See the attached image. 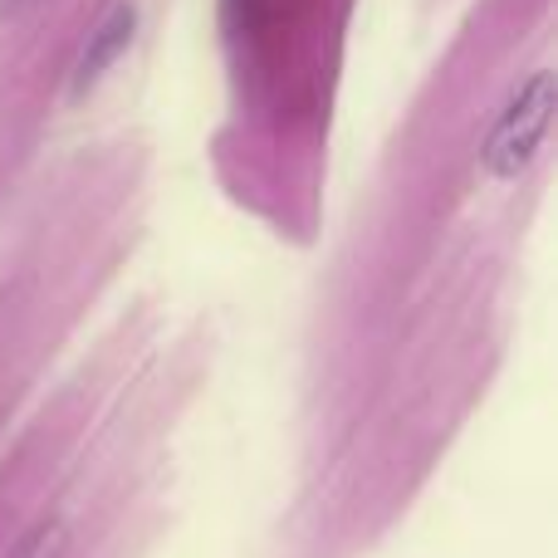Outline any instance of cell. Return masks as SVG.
<instances>
[{"label": "cell", "mask_w": 558, "mask_h": 558, "mask_svg": "<svg viewBox=\"0 0 558 558\" xmlns=\"http://www.w3.org/2000/svg\"><path fill=\"white\" fill-rule=\"evenodd\" d=\"M549 113H554V78L549 69H534L510 94L505 113L495 118L490 137H485V153H481L485 177L514 182L520 172H530L534 157L544 153V137H549Z\"/></svg>", "instance_id": "1"}, {"label": "cell", "mask_w": 558, "mask_h": 558, "mask_svg": "<svg viewBox=\"0 0 558 558\" xmlns=\"http://www.w3.org/2000/svg\"><path fill=\"white\" fill-rule=\"evenodd\" d=\"M69 544H74V530H69L59 514H45V520L29 524L0 558H69Z\"/></svg>", "instance_id": "3"}, {"label": "cell", "mask_w": 558, "mask_h": 558, "mask_svg": "<svg viewBox=\"0 0 558 558\" xmlns=\"http://www.w3.org/2000/svg\"><path fill=\"white\" fill-rule=\"evenodd\" d=\"M35 5H45V0H0V10H35Z\"/></svg>", "instance_id": "4"}, {"label": "cell", "mask_w": 558, "mask_h": 558, "mask_svg": "<svg viewBox=\"0 0 558 558\" xmlns=\"http://www.w3.org/2000/svg\"><path fill=\"white\" fill-rule=\"evenodd\" d=\"M133 29H137V10L133 5H118L113 15H108L104 25L88 35V49H84V59H78V69H74V88H78V94H84L88 84H98V78H104V69L118 64V54L133 45Z\"/></svg>", "instance_id": "2"}]
</instances>
